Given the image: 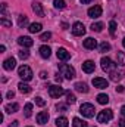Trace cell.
Masks as SVG:
<instances>
[{"label":"cell","instance_id":"obj_1","mask_svg":"<svg viewBox=\"0 0 125 127\" xmlns=\"http://www.w3.org/2000/svg\"><path fill=\"white\" fill-rule=\"evenodd\" d=\"M59 72L62 74L66 80H72L75 77V69L71 65H68V64H61L59 65Z\"/></svg>","mask_w":125,"mask_h":127},{"label":"cell","instance_id":"obj_2","mask_svg":"<svg viewBox=\"0 0 125 127\" xmlns=\"http://www.w3.org/2000/svg\"><path fill=\"white\" fill-rule=\"evenodd\" d=\"M18 75L24 80V81H30L32 78V71L30 66H27V65H21L19 66V69H18Z\"/></svg>","mask_w":125,"mask_h":127},{"label":"cell","instance_id":"obj_3","mask_svg":"<svg viewBox=\"0 0 125 127\" xmlns=\"http://www.w3.org/2000/svg\"><path fill=\"white\" fill-rule=\"evenodd\" d=\"M112 118H113V112H112V109H103V111H100L99 115H97V121L102 123V124L110 121Z\"/></svg>","mask_w":125,"mask_h":127},{"label":"cell","instance_id":"obj_4","mask_svg":"<svg viewBox=\"0 0 125 127\" xmlns=\"http://www.w3.org/2000/svg\"><path fill=\"white\" fill-rule=\"evenodd\" d=\"M94 106L91 105V103H83L81 105V108H80V112L84 115V117H87V118H91V117H94Z\"/></svg>","mask_w":125,"mask_h":127},{"label":"cell","instance_id":"obj_5","mask_svg":"<svg viewBox=\"0 0 125 127\" xmlns=\"http://www.w3.org/2000/svg\"><path fill=\"white\" fill-rule=\"evenodd\" d=\"M102 68H103V71H107V72H110V71H113V69H116V64H113V61L110 59V58H102Z\"/></svg>","mask_w":125,"mask_h":127},{"label":"cell","instance_id":"obj_6","mask_svg":"<svg viewBox=\"0 0 125 127\" xmlns=\"http://www.w3.org/2000/svg\"><path fill=\"white\" fill-rule=\"evenodd\" d=\"M63 93H66V92L63 90L61 86H49V95H50V97L56 99V97H61Z\"/></svg>","mask_w":125,"mask_h":127},{"label":"cell","instance_id":"obj_7","mask_svg":"<svg viewBox=\"0 0 125 127\" xmlns=\"http://www.w3.org/2000/svg\"><path fill=\"white\" fill-rule=\"evenodd\" d=\"M72 34L80 37V35H84L85 34V28H84V24L83 22H75L72 25Z\"/></svg>","mask_w":125,"mask_h":127},{"label":"cell","instance_id":"obj_8","mask_svg":"<svg viewBox=\"0 0 125 127\" xmlns=\"http://www.w3.org/2000/svg\"><path fill=\"white\" fill-rule=\"evenodd\" d=\"M93 86L94 87H97V89H106V87L109 86V83H107L106 78L96 77V78H93Z\"/></svg>","mask_w":125,"mask_h":127},{"label":"cell","instance_id":"obj_9","mask_svg":"<svg viewBox=\"0 0 125 127\" xmlns=\"http://www.w3.org/2000/svg\"><path fill=\"white\" fill-rule=\"evenodd\" d=\"M124 77H125V71H122V69H113V71H110V80L112 81H119Z\"/></svg>","mask_w":125,"mask_h":127},{"label":"cell","instance_id":"obj_10","mask_svg":"<svg viewBox=\"0 0 125 127\" xmlns=\"http://www.w3.org/2000/svg\"><path fill=\"white\" fill-rule=\"evenodd\" d=\"M88 16L90 18H99V16H102V6H99V4H96L93 7H90L88 9Z\"/></svg>","mask_w":125,"mask_h":127},{"label":"cell","instance_id":"obj_11","mask_svg":"<svg viewBox=\"0 0 125 127\" xmlns=\"http://www.w3.org/2000/svg\"><path fill=\"white\" fill-rule=\"evenodd\" d=\"M56 55H58V58H59L61 61H68V59L71 58V53H69L65 47H59L58 52H56Z\"/></svg>","mask_w":125,"mask_h":127},{"label":"cell","instance_id":"obj_12","mask_svg":"<svg viewBox=\"0 0 125 127\" xmlns=\"http://www.w3.org/2000/svg\"><path fill=\"white\" fill-rule=\"evenodd\" d=\"M18 43H19L21 46H24V47H31L32 44H34L32 38H31V37H27V35L19 37V38H18Z\"/></svg>","mask_w":125,"mask_h":127},{"label":"cell","instance_id":"obj_13","mask_svg":"<svg viewBox=\"0 0 125 127\" xmlns=\"http://www.w3.org/2000/svg\"><path fill=\"white\" fill-rule=\"evenodd\" d=\"M15 66H16V61H15V58H7V59L3 62V68H4L6 71H12Z\"/></svg>","mask_w":125,"mask_h":127},{"label":"cell","instance_id":"obj_14","mask_svg":"<svg viewBox=\"0 0 125 127\" xmlns=\"http://www.w3.org/2000/svg\"><path fill=\"white\" fill-rule=\"evenodd\" d=\"M94 69H96V65H94L93 61H85V62L83 64V71L84 72L90 74V72H93Z\"/></svg>","mask_w":125,"mask_h":127},{"label":"cell","instance_id":"obj_15","mask_svg":"<svg viewBox=\"0 0 125 127\" xmlns=\"http://www.w3.org/2000/svg\"><path fill=\"white\" fill-rule=\"evenodd\" d=\"M83 44H84V47H85V49H90V50H93V49H96V47H97V41H96L94 38H91V37L85 38Z\"/></svg>","mask_w":125,"mask_h":127},{"label":"cell","instance_id":"obj_16","mask_svg":"<svg viewBox=\"0 0 125 127\" xmlns=\"http://www.w3.org/2000/svg\"><path fill=\"white\" fill-rule=\"evenodd\" d=\"M49 121V114L46 112V111H43V112H40L38 115H37V123L38 124H46Z\"/></svg>","mask_w":125,"mask_h":127},{"label":"cell","instance_id":"obj_17","mask_svg":"<svg viewBox=\"0 0 125 127\" xmlns=\"http://www.w3.org/2000/svg\"><path fill=\"white\" fill-rule=\"evenodd\" d=\"M32 10L35 12V15H38V16H44V10H43V4L41 3H34L32 4Z\"/></svg>","mask_w":125,"mask_h":127},{"label":"cell","instance_id":"obj_18","mask_svg":"<svg viewBox=\"0 0 125 127\" xmlns=\"http://www.w3.org/2000/svg\"><path fill=\"white\" fill-rule=\"evenodd\" d=\"M50 53H52V50H50L49 46H41V47H40V55H41V58L47 59V58H50Z\"/></svg>","mask_w":125,"mask_h":127},{"label":"cell","instance_id":"obj_19","mask_svg":"<svg viewBox=\"0 0 125 127\" xmlns=\"http://www.w3.org/2000/svg\"><path fill=\"white\" fill-rule=\"evenodd\" d=\"M18 109H19V105H18V103H7V105L4 106V111H6L7 114L18 112Z\"/></svg>","mask_w":125,"mask_h":127},{"label":"cell","instance_id":"obj_20","mask_svg":"<svg viewBox=\"0 0 125 127\" xmlns=\"http://www.w3.org/2000/svg\"><path fill=\"white\" fill-rule=\"evenodd\" d=\"M18 89H19V92H21V93H24V95H27V93H30V92H31V87H30L27 83H24V81H21V83L18 84Z\"/></svg>","mask_w":125,"mask_h":127},{"label":"cell","instance_id":"obj_21","mask_svg":"<svg viewBox=\"0 0 125 127\" xmlns=\"http://www.w3.org/2000/svg\"><path fill=\"white\" fill-rule=\"evenodd\" d=\"M74 87H75V90L80 92V93H87V92H88V87H87L85 83H75Z\"/></svg>","mask_w":125,"mask_h":127},{"label":"cell","instance_id":"obj_22","mask_svg":"<svg viewBox=\"0 0 125 127\" xmlns=\"http://www.w3.org/2000/svg\"><path fill=\"white\" fill-rule=\"evenodd\" d=\"M41 28H43V25L40 24V22H34V24H31L30 25V32H32V34H35V32H40L41 31Z\"/></svg>","mask_w":125,"mask_h":127},{"label":"cell","instance_id":"obj_23","mask_svg":"<svg viewBox=\"0 0 125 127\" xmlns=\"http://www.w3.org/2000/svg\"><path fill=\"white\" fill-rule=\"evenodd\" d=\"M18 25H19L21 28L27 27V25H28V18H27L25 15H19V16H18Z\"/></svg>","mask_w":125,"mask_h":127},{"label":"cell","instance_id":"obj_24","mask_svg":"<svg viewBox=\"0 0 125 127\" xmlns=\"http://www.w3.org/2000/svg\"><path fill=\"white\" fill-rule=\"evenodd\" d=\"M72 126L74 127H88V124H87L85 121H83L81 118H77V117H75V118L72 120Z\"/></svg>","mask_w":125,"mask_h":127},{"label":"cell","instance_id":"obj_25","mask_svg":"<svg viewBox=\"0 0 125 127\" xmlns=\"http://www.w3.org/2000/svg\"><path fill=\"white\" fill-rule=\"evenodd\" d=\"M97 102L102 103V105H106L109 102V96L104 95V93H100V95H97Z\"/></svg>","mask_w":125,"mask_h":127},{"label":"cell","instance_id":"obj_26","mask_svg":"<svg viewBox=\"0 0 125 127\" xmlns=\"http://www.w3.org/2000/svg\"><path fill=\"white\" fill-rule=\"evenodd\" d=\"M116 61L121 66H125V53L124 52H116Z\"/></svg>","mask_w":125,"mask_h":127},{"label":"cell","instance_id":"obj_27","mask_svg":"<svg viewBox=\"0 0 125 127\" xmlns=\"http://www.w3.org/2000/svg\"><path fill=\"white\" fill-rule=\"evenodd\" d=\"M56 126L58 127H68V118H66V117H59V118H56Z\"/></svg>","mask_w":125,"mask_h":127},{"label":"cell","instance_id":"obj_28","mask_svg":"<svg viewBox=\"0 0 125 127\" xmlns=\"http://www.w3.org/2000/svg\"><path fill=\"white\" fill-rule=\"evenodd\" d=\"M77 102V97L74 93H71V92H66V103H69V105H72V103H75Z\"/></svg>","mask_w":125,"mask_h":127},{"label":"cell","instance_id":"obj_29","mask_svg":"<svg viewBox=\"0 0 125 127\" xmlns=\"http://www.w3.org/2000/svg\"><path fill=\"white\" fill-rule=\"evenodd\" d=\"M99 50H100V52H109V50H110V44L106 43V41H103V43L99 46Z\"/></svg>","mask_w":125,"mask_h":127},{"label":"cell","instance_id":"obj_30","mask_svg":"<svg viewBox=\"0 0 125 127\" xmlns=\"http://www.w3.org/2000/svg\"><path fill=\"white\" fill-rule=\"evenodd\" d=\"M53 4L56 9H65V0H53Z\"/></svg>","mask_w":125,"mask_h":127},{"label":"cell","instance_id":"obj_31","mask_svg":"<svg viewBox=\"0 0 125 127\" xmlns=\"http://www.w3.org/2000/svg\"><path fill=\"white\" fill-rule=\"evenodd\" d=\"M24 111H25V117H31V114H32V103H27V105H25V108H24Z\"/></svg>","mask_w":125,"mask_h":127},{"label":"cell","instance_id":"obj_32","mask_svg":"<svg viewBox=\"0 0 125 127\" xmlns=\"http://www.w3.org/2000/svg\"><path fill=\"white\" fill-rule=\"evenodd\" d=\"M91 30L96 31V32H100L102 30H103V24H102V22H96V24L91 25Z\"/></svg>","mask_w":125,"mask_h":127},{"label":"cell","instance_id":"obj_33","mask_svg":"<svg viewBox=\"0 0 125 127\" xmlns=\"http://www.w3.org/2000/svg\"><path fill=\"white\" fill-rule=\"evenodd\" d=\"M115 31H116V22L110 21L109 22V32H110V35H115Z\"/></svg>","mask_w":125,"mask_h":127},{"label":"cell","instance_id":"obj_34","mask_svg":"<svg viewBox=\"0 0 125 127\" xmlns=\"http://www.w3.org/2000/svg\"><path fill=\"white\" fill-rule=\"evenodd\" d=\"M50 38H52V32H43V34H41V35H40V40H41V41H47V40H50Z\"/></svg>","mask_w":125,"mask_h":127},{"label":"cell","instance_id":"obj_35","mask_svg":"<svg viewBox=\"0 0 125 127\" xmlns=\"http://www.w3.org/2000/svg\"><path fill=\"white\" fill-rule=\"evenodd\" d=\"M18 55H19V58H21V59H27V58L30 56V52H28L27 49H24V50H21Z\"/></svg>","mask_w":125,"mask_h":127},{"label":"cell","instance_id":"obj_36","mask_svg":"<svg viewBox=\"0 0 125 127\" xmlns=\"http://www.w3.org/2000/svg\"><path fill=\"white\" fill-rule=\"evenodd\" d=\"M35 103H37L38 106H44V105H46V100H44L43 97H40V96H37V97H35Z\"/></svg>","mask_w":125,"mask_h":127},{"label":"cell","instance_id":"obj_37","mask_svg":"<svg viewBox=\"0 0 125 127\" xmlns=\"http://www.w3.org/2000/svg\"><path fill=\"white\" fill-rule=\"evenodd\" d=\"M0 24H1V25H4V27H12V22H10V21H7V19H4V18H1V19H0Z\"/></svg>","mask_w":125,"mask_h":127},{"label":"cell","instance_id":"obj_38","mask_svg":"<svg viewBox=\"0 0 125 127\" xmlns=\"http://www.w3.org/2000/svg\"><path fill=\"white\" fill-rule=\"evenodd\" d=\"M56 108H58V111H66V105H63V103H58L56 105Z\"/></svg>","mask_w":125,"mask_h":127},{"label":"cell","instance_id":"obj_39","mask_svg":"<svg viewBox=\"0 0 125 127\" xmlns=\"http://www.w3.org/2000/svg\"><path fill=\"white\" fill-rule=\"evenodd\" d=\"M55 78H56V81H58V83H62V80H63V77H62V74H61V72H58Z\"/></svg>","mask_w":125,"mask_h":127},{"label":"cell","instance_id":"obj_40","mask_svg":"<svg viewBox=\"0 0 125 127\" xmlns=\"http://www.w3.org/2000/svg\"><path fill=\"white\" fill-rule=\"evenodd\" d=\"M40 77H41V78H47V72H46V71H41V72H40Z\"/></svg>","mask_w":125,"mask_h":127},{"label":"cell","instance_id":"obj_41","mask_svg":"<svg viewBox=\"0 0 125 127\" xmlns=\"http://www.w3.org/2000/svg\"><path fill=\"white\" fill-rule=\"evenodd\" d=\"M116 92H118V93L124 92V86H118V87H116Z\"/></svg>","mask_w":125,"mask_h":127},{"label":"cell","instance_id":"obj_42","mask_svg":"<svg viewBox=\"0 0 125 127\" xmlns=\"http://www.w3.org/2000/svg\"><path fill=\"white\" fill-rule=\"evenodd\" d=\"M7 99H12V97H13V96H15V93H13V92H7Z\"/></svg>","mask_w":125,"mask_h":127},{"label":"cell","instance_id":"obj_43","mask_svg":"<svg viewBox=\"0 0 125 127\" xmlns=\"http://www.w3.org/2000/svg\"><path fill=\"white\" fill-rule=\"evenodd\" d=\"M9 127H18V121H12V124Z\"/></svg>","mask_w":125,"mask_h":127},{"label":"cell","instance_id":"obj_44","mask_svg":"<svg viewBox=\"0 0 125 127\" xmlns=\"http://www.w3.org/2000/svg\"><path fill=\"white\" fill-rule=\"evenodd\" d=\"M80 1H81V3H83V4H87V3H90V1H91V0H80Z\"/></svg>","mask_w":125,"mask_h":127},{"label":"cell","instance_id":"obj_45","mask_svg":"<svg viewBox=\"0 0 125 127\" xmlns=\"http://www.w3.org/2000/svg\"><path fill=\"white\" fill-rule=\"evenodd\" d=\"M121 114H122V115L125 117V105L122 106V108H121Z\"/></svg>","mask_w":125,"mask_h":127},{"label":"cell","instance_id":"obj_46","mask_svg":"<svg viewBox=\"0 0 125 127\" xmlns=\"http://www.w3.org/2000/svg\"><path fill=\"white\" fill-rule=\"evenodd\" d=\"M119 126H121V127L125 126V120H121V121H119Z\"/></svg>","mask_w":125,"mask_h":127},{"label":"cell","instance_id":"obj_47","mask_svg":"<svg viewBox=\"0 0 125 127\" xmlns=\"http://www.w3.org/2000/svg\"><path fill=\"white\" fill-rule=\"evenodd\" d=\"M62 28H63V30H66V28H68V24H66V22H63V24H62Z\"/></svg>","mask_w":125,"mask_h":127},{"label":"cell","instance_id":"obj_48","mask_svg":"<svg viewBox=\"0 0 125 127\" xmlns=\"http://www.w3.org/2000/svg\"><path fill=\"white\" fill-rule=\"evenodd\" d=\"M122 44H124V47H125V37H124V40H122Z\"/></svg>","mask_w":125,"mask_h":127},{"label":"cell","instance_id":"obj_49","mask_svg":"<svg viewBox=\"0 0 125 127\" xmlns=\"http://www.w3.org/2000/svg\"><path fill=\"white\" fill-rule=\"evenodd\" d=\"M30 127H31V126H30Z\"/></svg>","mask_w":125,"mask_h":127},{"label":"cell","instance_id":"obj_50","mask_svg":"<svg viewBox=\"0 0 125 127\" xmlns=\"http://www.w3.org/2000/svg\"><path fill=\"white\" fill-rule=\"evenodd\" d=\"M124 127H125V126H124Z\"/></svg>","mask_w":125,"mask_h":127}]
</instances>
